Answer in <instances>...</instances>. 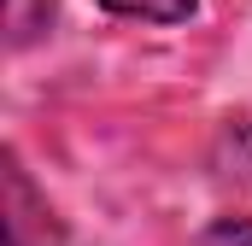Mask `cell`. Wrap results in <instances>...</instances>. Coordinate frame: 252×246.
<instances>
[{"label": "cell", "mask_w": 252, "mask_h": 246, "mask_svg": "<svg viewBox=\"0 0 252 246\" xmlns=\"http://www.w3.org/2000/svg\"><path fill=\"white\" fill-rule=\"evenodd\" d=\"M53 12H59V0H6V47L12 53L35 47L53 30Z\"/></svg>", "instance_id": "7a4b0ae2"}, {"label": "cell", "mask_w": 252, "mask_h": 246, "mask_svg": "<svg viewBox=\"0 0 252 246\" xmlns=\"http://www.w3.org/2000/svg\"><path fill=\"white\" fill-rule=\"evenodd\" d=\"M193 246H252V217H217Z\"/></svg>", "instance_id": "277c9868"}, {"label": "cell", "mask_w": 252, "mask_h": 246, "mask_svg": "<svg viewBox=\"0 0 252 246\" xmlns=\"http://www.w3.org/2000/svg\"><path fill=\"white\" fill-rule=\"evenodd\" d=\"M6 246H64V223L47 193L30 182L24 158L6 153Z\"/></svg>", "instance_id": "6da1fadb"}, {"label": "cell", "mask_w": 252, "mask_h": 246, "mask_svg": "<svg viewBox=\"0 0 252 246\" xmlns=\"http://www.w3.org/2000/svg\"><path fill=\"white\" fill-rule=\"evenodd\" d=\"M112 18H141V24H188L199 0H94Z\"/></svg>", "instance_id": "3957f363"}]
</instances>
